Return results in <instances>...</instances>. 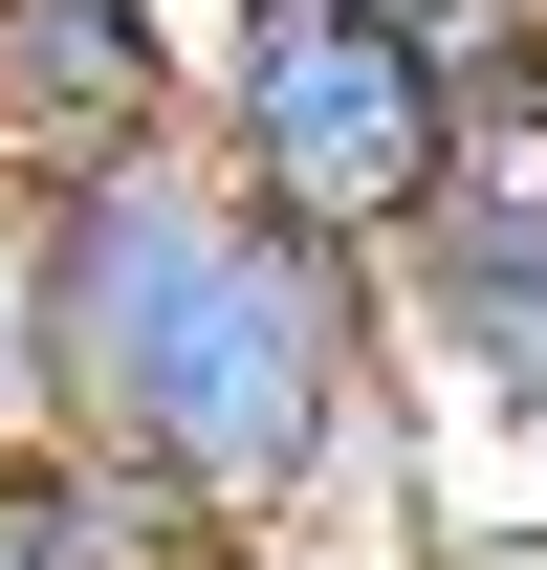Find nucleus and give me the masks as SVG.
Listing matches in <instances>:
<instances>
[{"instance_id":"obj_1","label":"nucleus","mask_w":547,"mask_h":570,"mask_svg":"<svg viewBox=\"0 0 547 570\" xmlns=\"http://www.w3.org/2000/svg\"><path fill=\"white\" fill-rule=\"evenodd\" d=\"M44 439L132 461L153 504H198L219 549H350L438 570V439L395 395V285L285 242L219 154H132L44 198Z\"/></svg>"},{"instance_id":"obj_2","label":"nucleus","mask_w":547,"mask_h":570,"mask_svg":"<svg viewBox=\"0 0 547 570\" xmlns=\"http://www.w3.org/2000/svg\"><path fill=\"white\" fill-rule=\"evenodd\" d=\"M198 154L285 242H329V264L395 285L460 219V67L395 0H198Z\"/></svg>"},{"instance_id":"obj_3","label":"nucleus","mask_w":547,"mask_h":570,"mask_svg":"<svg viewBox=\"0 0 547 570\" xmlns=\"http://www.w3.org/2000/svg\"><path fill=\"white\" fill-rule=\"evenodd\" d=\"M198 154V0H0V198Z\"/></svg>"},{"instance_id":"obj_4","label":"nucleus","mask_w":547,"mask_h":570,"mask_svg":"<svg viewBox=\"0 0 547 570\" xmlns=\"http://www.w3.org/2000/svg\"><path fill=\"white\" fill-rule=\"evenodd\" d=\"M395 395L438 461H547V198H460L395 264Z\"/></svg>"},{"instance_id":"obj_5","label":"nucleus","mask_w":547,"mask_h":570,"mask_svg":"<svg viewBox=\"0 0 547 570\" xmlns=\"http://www.w3.org/2000/svg\"><path fill=\"white\" fill-rule=\"evenodd\" d=\"M0 461H44V198H0Z\"/></svg>"},{"instance_id":"obj_6","label":"nucleus","mask_w":547,"mask_h":570,"mask_svg":"<svg viewBox=\"0 0 547 570\" xmlns=\"http://www.w3.org/2000/svg\"><path fill=\"white\" fill-rule=\"evenodd\" d=\"M395 22H416L460 88H526V67H547V0H395Z\"/></svg>"},{"instance_id":"obj_7","label":"nucleus","mask_w":547,"mask_h":570,"mask_svg":"<svg viewBox=\"0 0 547 570\" xmlns=\"http://www.w3.org/2000/svg\"><path fill=\"white\" fill-rule=\"evenodd\" d=\"M219 570H350V549H219Z\"/></svg>"},{"instance_id":"obj_8","label":"nucleus","mask_w":547,"mask_h":570,"mask_svg":"<svg viewBox=\"0 0 547 570\" xmlns=\"http://www.w3.org/2000/svg\"><path fill=\"white\" fill-rule=\"evenodd\" d=\"M0 570H44V527H22V504H0Z\"/></svg>"}]
</instances>
